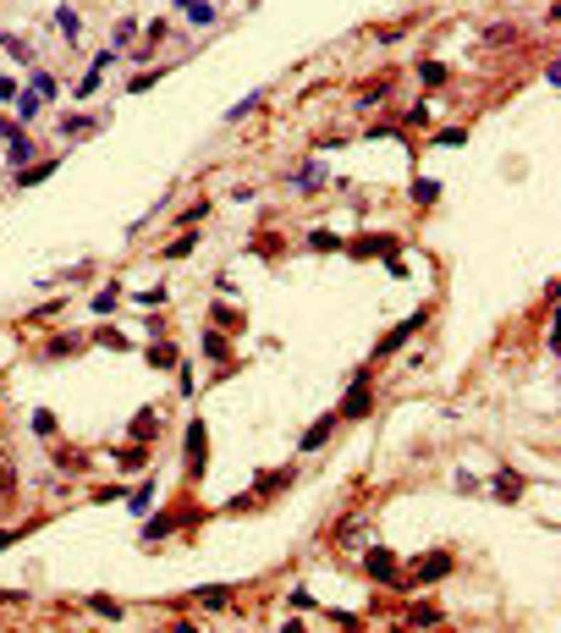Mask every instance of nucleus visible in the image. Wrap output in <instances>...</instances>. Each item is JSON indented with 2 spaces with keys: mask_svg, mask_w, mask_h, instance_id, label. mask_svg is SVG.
<instances>
[{
  "mask_svg": "<svg viewBox=\"0 0 561 633\" xmlns=\"http://www.w3.org/2000/svg\"><path fill=\"white\" fill-rule=\"evenodd\" d=\"M446 573H452V556H446V550L418 556V562H413V578H418V584H435V578H446Z\"/></svg>",
  "mask_w": 561,
  "mask_h": 633,
  "instance_id": "f257e3e1",
  "label": "nucleus"
},
{
  "mask_svg": "<svg viewBox=\"0 0 561 633\" xmlns=\"http://www.w3.org/2000/svg\"><path fill=\"white\" fill-rule=\"evenodd\" d=\"M363 568H369V578H380V584H396V556L391 550H369Z\"/></svg>",
  "mask_w": 561,
  "mask_h": 633,
  "instance_id": "f03ea898",
  "label": "nucleus"
},
{
  "mask_svg": "<svg viewBox=\"0 0 561 633\" xmlns=\"http://www.w3.org/2000/svg\"><path fill=\"white\" fill-rule=\"evenodd\" d=\"M204 468V424L193 419L187 424V474H198Z\"/></svg>",
  "mask_w": 561,
  "mask_h": 633,
  "instance_id": "7ed1b4c3",
  "label": "nucleus"
},
{
  "mask_svg": "<svg viewBox=\"0 0 561 633\" xmlns=\"http://www.w3.org/2000/svg\"><path fill=\"white\" fill-rule=\"evenodd\" d=\"M424 319H429V314H413V319H407V325H396L391 336H385V341H380V347H374V358H385V353H391V347H402V341L413 336V331H418V325H424Z\"/></svg>",
  "mask_w": 561,
  "mask_h": 633,
  "instance_id": "20e7f679",
  "label": "nucleus"
},
{
  "mask_svg": "<svg viewBox=\"0 0 561 633\" xmlns=\"http://www.w3.org/2000/svg\"><path fill=\"white\" fill-rule=\"evenodd\" d=\"M369 413V385H363V375L353 380V397H347V408H341V419H363Z\"/></svg>",
  "mask_w": 561,
  "mask_h": 633,
  "instance_id": "39448f33",
  "label": "nucleus"
},
{
  "mask_svg": "<svg viewBox=\"0 0 561 633\" xmlns=\"http://www.w3.org/2000/svg\"><path fill=\"white\" fill-rule=\"evenodd\" d=\"M0 50L11 55V61H22V66H33V44L28 39H17V33H0Z\"/></svg>",
  "mask_w": 561,
  "mask_h": 633,
  "instance_id": "423d86ee",
  "label": "nucleus"
},
{
  "mask_svg": "<svg viewBox=\"0 0 561 633\" xmlns=\"http://www.w3.org/2000/svg\"><path fill=\"white\" fill-rule=\"evenodd\" d=\"M28 88H33L39 100H55V94H61V83H55V78H50L44 66H33V78H28Z\"/></svg>",
  "mask_w": 561,
  "mask_h": 633,
  "instance_id": "0eeeda50",
  "label": "nucleus"
},
{
  "mask_svg": "<svg viewBox=\"0 0 561 633\" xmlns=\"http://www.w3.org/2000/svg\"><path fill=\"white\" fill-rule=\"evenodd\" d=\"M331 430H336V419H319V424H314V430H309V435H303L297 446H303V452H319V446L331 441Z\"/></svg>",
  "mask_w": 561,
  "mask_h": 633,
  "instance_id": "6e6552de",
  "label": "nucleus"
},
{
  "mask_svg": "<svg viewBox=\"0 0 561 633\" xmlns=\"http://www.w3.org/2000/svg\"><path fill=\"white\" fill-rule=\"evenodd\" d=\"M496 496L501 501H518L523 496V474H496Z\"/></svg>",
  "mask_w": 561,
  "mask_h": 633,
  "instance_id": "1a4fd4ad",
  "label": "nucleus"
},
{
  "mask_svg": "<svg viewBox=\"0 0 561 633\" xmlns=\"http://www.w3.org/2000/svg\"><path fill=\"white\" fill-rule=\"evenodd\" d=\"M88 612H100L105 622H122V606H116L110 595H88Z\"/></svg>",
  "mask_w": 561,
  "mask_h": 633,
  "instance_id": "9d476101",
  "label": "nucleus"
},
{
  "mask_svg": "<svg viewBox=\"0 0 561 633\" xmlns=\"http://www.w3.org/2000/svg\"><path fill=\"white\" fill-rule=\"evenodd\" d=\"M55 28H61L66 39H72V50H78V33H83V22H78V11H66V6H61V11H55Z\"/></svg>",
  "mask_w": 561,
  "mask_h": 633,
  "instance_id": "9b49d317",
  "label": "nucleus"
},
{
  "mask_svg": "<svg viewBox=\"0 0 561 633\" xmlns=\"http://www.w3.org/2000/svg\"><path fill=\"white\" fill-rule=\"evenodd\" d=\"M226 353H231V347H226V336H220V331H209V325H204V358H215V363H220V358H226Z\"/></svg>",
  "mask_w": 561,
  "mask_h": 633,
  "instance_id": "f8f14e48",
  "label": "nucleus"
},
{
  "mask_svg": "<svg viewBox=\"0 0 561 633\" xmlns=\"http://www.w3.org/2000/svg\"><path fill=\"white\" fill-rule=\"evenodd\" d=\"M149 363H154V369H171V363H176V347H171V341H154V347H149Z\"/></svg>",
  "mask_w": 561,
  "mask_h": 633,
  "instance_id": "ddd939ff",
  "label": "nucleus"
},
{
  "mask_svg": "<svg viewBox=\"0 0 561 633\" xmlns=\"http://www.w3.org/2000/svg\"><path fill=\"white\" fill-rule=\"evenodd\" d=\"M39 105H44V100L33 94V88H28V94H17V116H22V122H33V116H39Z\"/></svg>",
  "mask_w": 561,
  "mask_h": 633,
  "instance_id": "4468645a",
  "label": "nucleus"
},
{
  "mask_svg": "<svg viewBox=\"0 0 561 633\" xmlns=\"http://www.w3.org/2000/svg\"><path fill=\"white\" fill-rule=\"evenodd\" d=\"M61 132H66V138H88V132H94V122H88V116H66Z\"/></svg>",
  "mask_w": 561,
  "mask_h": 633,
  "instance_id": "2eb2a0df",
  "label": "nucleus"
},
{
  "mask_svg": "<svg viewBox=\"0 0 561 633\" xmlns=\"http://www.w3.org/2000/svg\"><path fill=\"white\" fill-rule=\"evenodd\" d=\"M319 176H325V171H319V166H303V171H297V176H292V182H297V188H303V193H314V188H319Z\"/></svg>",
  "mask_w": 561,
  "mask_h": 633,
  "instance_id": "dca6fc26",
  "label": "nucleus"
},
{
  "mask_svg": "<svg viewBox=\"0 0 561 633\" xmlns=\"http://www.w3.org/2000/svg\"><path fill=\"white\" fill-rule=\"evenodd\" d=\"M6 154H11V166H22V160H33V144H28V138H11Z\"/></svg>",
  "mask_w": 561,
  "mask_h": 633,
  "instance_id": "f3484780",
  "label": "nucleus"
},
{
  "mask_svg": "<svg viewBox=\"0 0 561 633\" xmlns=\"http://www.w3.org/2000/svg\"><path fill=\"white\" fill-rule=\"evenodd\" d=\"M407 622H413V628H429V622H440V612H435V606H413Z\"/></svg>",
  "mask_w": 561,
  "mask_h": 633,
  "instance_id": "a211bd4d",
  "label": "nucleus"
},
{
  "mask_svg": "<svg viewBox=\"0 0 561 633\" xmlns=\"http://www.w3.org/2000/svg\"><path fill=\"white\" fill-rule=\"evenodd\" d=\"M72 94H78V100H94V94H100V66H94V72H88V78H83V83H78V88H72Z\"/></svg>",
  "mask_w": 561,
  "mask_h": 633,
  "instance_id": "6ab92c4d",
  "label": "nucleus"
},
{
  "mask_svg": "<svg viewBox=\"0 0 561 633\" xmlns=\"http://www.w3.org/2000/svg\"><path fill=\"white\" fill-rule=\"evenodd\" d=\"M253 105H259V88H253L248 100H237V105H231V110H226V122H242V116H248V110H253Z\"/></svg>",
  "mask_w": 561,
  "mask_h": 633,
  "instance_id": "aec40b11",
  "label": "nucleus"
},
{
  "mask_svg": "<svg viewBox=\"0 0 561 633\" xmlns=\"http://www.w3.org/2000/svg\"><path fill=\"white\" fill-rule=\"evenodd\" d=\"M215 325H226V331H237V325H242V314H237V309H226V303H215Z\"/></svg>",
  "mask_w": 561,
  "mask_h": 633,
  "instance_id": "412c9836",
  "label": "nucleus"
},
{
  "mask_svg": "<svg viewBox=\"0 0 561 633\" xmlns=\"http://www.w3.org/2000/svg\"><path fill=\"white\" fill-rule=\"evenodd\" d=\"M187 17H193V22H215V6H204V0H187Z\"/></svg>",
  "mask_w": 561,
  "mask_h": 633,
  "instance_id": "4be33fe9",
  "label": "nucleus"
},
{
  "mask_svg": "<svg viewBox=\"0 0 561 633\" xmlns=\"http://www.w3.org/2000/svg\"><path fill=\"white\" fill-rule=\"evenodd\" d=\"M138 39V22H116V33H110V44H132Z\"/></svg>",
  "mask_w": 561,
  "mask_h": 633,
  "instance_id": "5701e85b",
  "label": "nucleus"
},
{
  "mask_svg": "<svg viewBox=\"0 0 561 633\" xmlns=\"http://www.w3.org/2000/svg\"><path fill=\"white\" fill-rule=\"evenodd\" d=\"M413 198H418V204H435V198H440V182H418Z\"/></svg>",
  "mask_w": 561,
  "mask_h": 633,
  "instance_id": "b1692460",
  "label": "nucleus"
},
{
  "mask_svg": "<svg viewBox=\"0 0 561 633\" xmlns=\"http://www.w3.org/2000/svg\"><path fill=\"white\" fill-rule=\"evenodd\" d=\"M17 490V479H11V463H6V452H0V496H11Z\"/></svg>",
  "mask_w": 561,
  "mask_h": 633,
  "instance_id": "393cba45",
  "label": "nucleus"
},
{
  "mask_svg": "<svg viewBox=\"0 0 561 633\" xmlns=\"http://www.w3.org/2000/svg\"><path fill=\"white\" fill-rule=\"evenodd\" d=\"M44 176H50V160H44V166H33V171H22L17 182H22V188H33V182H44Z\"/></svg>",
  "mask_w": 561,
  "mask_h": 633,
  "instance_id": "a878e982",
  "label": "nucleus"
},
{
  "mask_svg": "<svg viewBox=\"0 0 561 633\" xmlns=\"http://www.w3.org/2000/svg\"><path fill=\"white\" fill-rule=\"evenodd\" d=\"M110 309H116V287H105V292L94 297V314H110Z\"/></svg>",
  "mask_w": 561,
  "mask_h": 633,
  "instance_id": "bb28decb",
  "label": "nucleus"
},
{
  "mask_svg": "<svg viewBox=\"0 0 561 633\" xmlns=\"http://www.w3.org/2000/svg\"><path fill=\"white\" fill-rule=\"evenodd\" d=\"M0 138H6V144H11V138H22V132H17V122H11V116H0Z\"/></svg>",
  "mask_w": 561,
  "mask_h": 633,
  "instance_id": "cd10ccee",
  "label": "nucleus"
},
{
  "mask_svg": "<svg viewBox=\"0 0 561 633\" xmlns=\"http://www.w3.org/2000/svg\"><path fill=\"white\" fill-rule=\"evenodd\" d=\"M17 94H22V88L11 83V78H0V100H17Z\"/></svg>",
  "mask_w": 561,
  "mask_h": 633,
  "instance_id": "c85d7f7f",
  "label": "nucleus"
},
{
  "mask_svg": "<svg viewBox=\"0 0 561 633\" xmlns=\"http://www.w3.org/2000/svg\"><path fill=\"white\" fill-rule=\"evenodd\" d=\"M22 528H0V546H11V540H17Z\"/></svg>",
  "mask_w": 561,
  "mask_h": 633,
  "instance_id": "c756f323",
  "label": "nucleus"
}]
</instances>
